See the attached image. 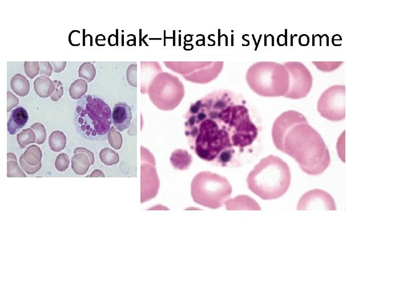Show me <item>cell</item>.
<instances>
[{
  "instance_id": "32",
  "label": "cell",
  "mask_w": 411,
  "mask_h": 307,
  "mask_svg": "<svg viewBox=\"0 0 411 307\" xmlns=\"http://www.w3.org/2000/svg\"><path fill=\"white\" fill-rule=\"evenodd\" d=\"M55 89L54 93L51 96V100L54 101H58L63 94V87L62 83L58 81H54Z\"/></svg>"
},
{
  "instance_id": "9",
  "label": "cell",
  "mask_w": 411,
  "mask_h": 307,
  "mask_svg": "<svg viewBox=\"0 0 411 307\" xmlns=\"http://www.w3.org/2000/svg\"><path fill=\"white\" fill-rule=\"evenodd\" d=\"M182 85L153 86L149 96L154 105L162 110H172L178 106L184 96Z\"/></svg>"
},
{
  "instance_id": "13",
  "label": "cell",
  "mask_w": 411,
  "mask_h": 307,
  "mask_svg": "<svg viewBox=\"0 0 411 307\" xmlns=\"http://www.w3.org/2000/svg\"><path fill=\"white\" fill-rule=\"evenodd\" d=\"M228 211L254 210L261 211V208L256 201L247 195H239L235 198L229 199L225 203Z\"/></svg>"
},
{
  "instance_id": "31",
  "label": "cell",
  "mask_w": 411,
  "mask_h": 307,
  "mask_svg": "<svg viewBox=\"0 0 411 307\" xmlns=\"http://www.w3.org/2000/svg\"><path fill=\"white\" fill-rule=\"evenodd\" d=\"M20 164L22 169L28 174H30V175L36 174L37 172H39L41 168H42V164H41V163H40L39 165L36 166L29 165L25 161L23 155H21V157L20 158Z\"/></svg>"
},
{
  "instance_id": "5",
  "label": "cell",
  "mask_w": 411,
  "mask_h": 307,
  "mask_svg": "<svg viewBox=\"0 0 411 307\" xmlns=\"http://www.w3.org/2000/svg\"><path fill=\"white\" fill-rule=\"evenodd\" d=\"M246 82L251 89L263 97H285L289 88V75L284 64L255 63L248 68Z\"/></svg>"
},
{
  "instance_id": "11",
  "label": "cell",
  "mask_w": 411,
  "mask_h": 307,
  "mask_svg": "<svg viewBox=\"0 0 411 307\" xmlns=\"http://www.w3.org/2000/svg\"><path fill=\"white\" fill-rule=\"evenodd\" d=\"M132 113L129 105L120 102L113 108L112 122L117 130L123 132L130 127Z\"/></svg>"
},
{
  "instance_id": "33",
  "label": "cell",
  "mask_w": 411,
  "mask_h": 307,
  "mask_svg": "<svg viewBox=\"0 0 411 307\" xmlns=\"http://www.w3.org/2000/svg\"><path fill=\"white\" fill-rule=\"evenodd\" d=\"M40 77H50L52 74L53 67L52 64L49 62H40Z\"/></svg>"
},
{
  "instance_id": "6",
  "label": "cell",
  "mask_w": 411,
  "mask_h": 307,
  "mask_svg": "<svg viewBox=\"0 0 411 307\" xmlns=\"http://www.w3.org/2000/svg\"><path fill=\"white\" fill-rule=\"evenodd\" d=\"M232 187L226 177L210 172L198 173L191 184V195L195 203L211 209L224 206L231 198Z\"/></svg>"
},
{
  "instance_id": "1",
  "label": "cell",
  "mask_w": 411,
  "mask_h": 307,
  "mask_svg": "<svg viewBox=\"0 0 411 307\" xmlns=\"http://www.w3.org/2000/svg\"><path fill=\"white\" fill-rule=\"evenodd\" d=\"M246 102L227 90L217 91L192 104L187 114L185 135L202 160L221 167L237 163L258 136Z\"/></svg>"
},
{
  "instance_id": "22",
  "label": "cell",
  "mask_w": 411,
  "mask_h": 307,
  "mask_svg": "<svg viewBox=\"0 0 411 307\" xmlns=\"http://www.w3.org/2000/svg\"><path fill=\"white\" fill-rule=\"evenodd\" d=\"M7 177H24L26 175L19 167L16 155L7 153Z\"/></svg>"
},
{
  "instance_id": "30",
  "label": "cell",
  "mask_w": 411,
  "mask_h": 307,
  "mask_svg": "<svg viewBox=\"0 0 411 307\" xmlns=\"http://www.w3.org/2000/svg\"><path fill=\"white\" fill-rule=\"evenodd\" d=\"M70 159L66 154H60L56 158L55 162L56 168L59 172H63L69 168Z\"/></svg>"
},
{
  "instance_id": "26",
  "label": "cell",
  "mask_w": 411,
  "mask_h": 307,
  "mask_svg": "<svg viewBox=\"0 0 411 307\" xmlns=\"http://www.w3.org/2000/svg\"><path fill=\"white\" fill-rule=\"evenodd\" d=\"M31 129L35 132L36 143L38 145H42L47 138V131L44 125L40 123H36L32 125Z\"/></svg>"
},
{
  "instance_id": "16",
  "label": "cell",
  "mask_w": 411,
  "mask_h": 307,
  "mask_svg": "<svg viewBox=\"0 0 411 307\" xmlns=\"http://www.w3.org/2000/svg\"><path fill=\"white\" fill-rule=\"evenodd\" d=\"M34 88L38 96L41 98L51 97L54 93L55 86L54 81L48 77H40L34 82Z\"/></svg>"
},
{
  "instance_id": "4",
  "label": "cell",
  "mask_w": 411,
  "mask_h": 307,
  "mask_svg": "<svg viewBox=\"0 0 411 307\" xmlns=\"http://www.w3.org/2000/svg\"><path fill=\"white\" fill-rule=\"evenodd\" d=\"M75 117L79 133L86 138L100 139L111 130V109L99 97L91 95L83 97L77 102Z\"/></svg>"
},
{
  "instance_id": "28",
  "label": "cell",
  "mask_w": 411,
  "mask_h": 307,
  "mask_svg": "<svg viewBox=\"0 0 411 307\" xmlns=\"http://www.w3.org/2000/svg\"><path fill=\"white\" fill-rule=\"evenodd\" d=\"M343 62H313L312 63L318 68V69L322 72H326V73H329V72L333 71L340 67L343 64Z\"/></svg>"
},
{
  "instance_id": "29",
  "label": "cell",
  "mask_w": 411,
  "mask_h": 307,
  "mask_svg": "<svg viewBox=\"0 0 411 307\" xmlns=\"http://www.w3.org/2000/svg\"><path fill=\"white\" fill-rule=\"evenodd\" d=\"M108 139L111 145L115 149H119L121 147L122 143L121 135L114 130V128H111L108 135Z\"/></svg>"
},
{
  "instance_id": "17",
  "label": "cell",
  "mask_w": 411,
  "mask_h": 307,
  "mask_svg": "<svg viewBox=\"0 0 411 307\" xmlns=\"http://www.w3.org/2000/svg\"><path fill=\"white\" fill-rule=\"evenodd\" d=\"M10 86L13 92L19 96H26L29 92L30 83L23 75H15L11 80Z\"/></svg>"
},
{
  "instance_id": "10",
  "label": "cell",
  "mask_w": 411,
  "mask_h": 307,
  "mask_svg": "<svg viewBox=\"0 0 411 307\" xmlns=\"http://www.w3.org/2000/svg\"><path fill=\"white\" fill-rule=\"evenodd\" d=\"M315 210L336 211V204L333 197L329 193L319 189H314L305 192L299 199L296 210Z\"/></svg>"
},
{
  "instance_id": "18",
  "label": "cell",
  "mask_w": 411,
  "mask_h": 307,
  "mask_svg": "<svg viewBox=\"0 0 411 307\" xmlns=\"http://www.w3.org/2000/svg\"><path fill=\"white\" fill-rule=\"evenodd\" d=\"M90 165L89 157L84 154H74L71 158V168L77 175H84L88 172Z\"/></svg>"
},
{
  "instance_id": "3",
  "label": "cell",
  "mask_w": 411,
  "mask_h": 307,
  "mask_svg": "<svg viewBox=\"0 0 411 307\" xmlns=\"http://www.w3.org/2000/svg\"><path fill=\"white\" fill-rule=\"evenodd\" d=\"M292 174L288 164L277 156L263 158L248 174V189L264 200L280 198L289 190Z\"/></svg>"
},
{
  "instance_id": "12",
  "label": "cell",
  "mask_w": 411,
  "mask_h": 307,
  "mask_svg": "<svg viewBox=\"0 0 411 307\" xmlns=\"http://www.w3.org/2000/svg\"><path fill=\"white\" fill-rule=\"evenodd\" d=\"M141 203L148 202L155 198L160 187V181L156 173H141Z\"/></svg>"
},
{
  "instance_id": "19",
  "label": "cell",
  "mask_w": 411,
  "mask_h": 307,
  "mask_svg": "<svg viewBox=\"0 0 411 307\" xmlns=\"http://www.w3.org/2000/svg\"><path fill=\"white\" fill-rule=\"evenodd\" d=\"M49 145L52 151L60 152L65 149L66 145L65 134L60 131L53 132L49 138Z\"/></svg>"
},
{
  "instance_id": "37",
  "label": "cell",
  "mask_w": 411,
  "mask_h": 307,
  "mask_svg": "<svg viewBox=\"0 0 411 307\" xmlns=\"http://www.w3.org/2000/svg\"><path fill=\"white\" fill-rule=\"evenodd\" d=\"M90 177H105L104 174L99 170H94Z\"/></svg>"
},
{
  "instance_id": "21",
  "label": "cell",
  "mask_w": 411,
  "mask_h": 307,
  "mask_svg": "<svg viewBox=\"0 0 411 307\" xmlns=\"http://www.w3.org/2000/svg\"><path fill=\"white\" fill-rule=\"evenodd\" d=\"M87 82L83 79H77L71 85L69 88L70 96L72 99H80L88 92Z\"/></svg>"
},
{
  "instance_id": "23",
  "label": "cell",
  "mask_w": 411,
  "mask_h": 307,
  "mask_svg": "<svg viewBox=\"0 0 411 307\" xmlns=\"http://www.w3.org/2000/svg\"><path fill=\"white\" fill-rule=\"evenodd\" d=\"M96 68L91 63L85 62L83 63L79 68V77L84 80L87 83L93 81L96 77Z\"/></svg>"
},
{
  "instance_id": "25",
  "label": "cell",
  "mask_w": 411,
  "mask_h": 307,
  "mask_svg": "<svg viewBox=\"0 0 411 307\" xmlns=\"http://www.w3.org/2000/svg\"><path fill=\"white\" fill-rule=\"evenodd\" d=\"M100 157L101 161L108 166L117 164L119 160L118 154L109 148L102 150Z\"/></svg>"
},
{
  "instance_id": "20",
  "label": "cell",
  "mask_w": 411,
  "mask_h": 307,
  "mask_svg": "<svg viewBox=\"0 0 411 307\" xmlns=\"http://www.w3.org/2000/svg\"><path fill=\"white\" fill-rule=\"evenodd\" d=\"M22 155L25 161L30 166H36L39 165L42 160V151L36 145L29 146Z\"/></svg>"
},
{
  "instance_id": "36",
  "label": "cell",
  "mask_w": 411,
  "mask_h": 307,
  "mask_svg": "<svg viewBox=\"0 0 411 307\" xmlns=\"http://www.w3.org/2000/svg\"><path fill=\"white\" fill-rule=\"evenodd\" d=\"M66 62H52L51 64L53 67V70L55 73H61L64 70L66 66Z\"/></svg>"
},
{
  "instance_id": "15",
  "label": "cell",
  "mask_w": 411,
  "mask_h": 307,
  "mask_svg": "<svg viewBox=\"0 0 411 307\" xmlns=\"http://www.w3.org/2000/svg\"><path fill=\"white\" fill-rule=\"evenodd\" d=\"M193 162V158L187 151L177 149L172 154L171 165L175 169L179 170H186L190 168Z\"/></svg>"
},
{
  "instance_id": "34",
  "label": "cell",
  "mask_w": 411,
  "mask_h": 307,
  "mask_svg": "<svg viewBox=\"0 0 411 307\" xmlns=\"http://www.w3.org/2000/svg\"><path fill=\"white\" fill-rule=\"evenodd\" d=\"M7 112H9L13 108L17 107L19 104V100L18 98L14 95V94L10 92H7Z\"/></svg>"
},
{
  "instance_id": "7",
  "label": "cell",
  "mask_w": 411,
  "mask_h": 307,
  "mask_svg": "<svg viewBox=\"0 0 411 307\" xmlns=\"http://www.w3.org/2000/svg\"><path fill=\"white\" fill-rule=\"evenodd\" d=\"M346 86L335 85L324 90L318 101L317 109L320 116L333 122L346 118Z\"/></svg>"
},
{
  "instance_id": "2",
  "label": "cell",
  "mask_w": 411,
  "mask_h": 307,
  "mask_svg": "<svg viewBox=\"0 0 411 307\" xmlns=\"http://www.w3.org/2000/svg\"><path fill=\"white\" fill-rule=\"evenodd\" d=\"M272 138L277 149L295 159L309 175H319L329 168L330 151L321 135L302 114L293 110L274 121Z\"/></svg>"
},
{
  "instance_id": "24",
  "label": "cell",
  "mask_w": 411,
  "mask_h": 307,
  "mask_svg": "<svg viewBox=\"0 0 411 307\" xmlns=\"http://www.w3.org/2000/svg\"><path fill=\"white\" fill-rule=\"evenodd\" d=\"M17 139L19 146L23 149L29 144L36 142L35 132L31 128L26 129L17 135Z\"/></svg>"
},
{
  "instance_id": "27",
  "label": "cell",
  "mask_w": 411,
  "mask_h": 307,
  "mask_svg": "<svg viewBox=\"0 0 411 307\" xmlns=\"http://www.w3.org/2000/svg\"><path fill=\"white\" fill-rule=\"evenodd\" d=\"M24 70L28 77L33 79L40 74V63L38 62H25L24 63Z\"/></svg>"
},
{
  "instance_id": "8",
  "label": "cell",
  "mask_w": 411,
  "mask_h": 307,
  "mask_svg": "<svg viewBox=\"0 0 411 307\" xmlns=\"http://www.w3.org/2000/svg\"><path fill=\"white\" fill-rule=\"evenodd\" d=\"M284 66L289 75V88L285 97L297 100L307 97L313 84L310 70L299 62H286Z\"/></svg>"
},
{
  "instance_id": "35",
  "label": "cell",
  "mask_w": 411,
  "mask_h": 307,
  "mask_svg": "<svg viewBox=\"0 0 411 307\" xmlns=\"http://www.w3.org/2000/svg\"><path fill=\"white\" fill-rule=\"evenodd\" d=\"M79 153H82L87 155V156L89 157L90 159V164H91V165H93L94 164V154L92 152V151H90L84 147H77L76 148V149H75L74 151V154H77Z\"/></svg>"
},
{
  "instance_id": "14",
  "label": "cell",
  "mask_w": 411,
  "mask_h": 307,
  "mask_svg": "<svg viewBox=\"0 0 411 307\" xmlns=\"http://www.w3.org/2000/svg\"><path fill=\"white\" fill-rule=\"evenodd\" d=\"M29 117L27 111L22 107H19L13 110L11 113L10 119L7 123V131L10 135H14L23 128L28 121Z\"/></svg>"
}]
</instances>
